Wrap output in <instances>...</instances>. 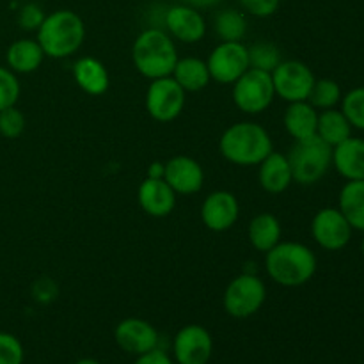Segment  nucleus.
<instances>
[{"mask_svg":"<svg viewBox=\"0 0 364 364\" xmlns=\"http://www.w3.org/2000/svg\"><path fill=\"white\" fill-rule=\"evenodd\" d=\"M134 364H176V363H174V359L171 358L162 347H159L146 352V354L137 355V359H135Z\"/></svg>","mask_w":364,"mask_h":364,"instance_id":"e433bc0d","label":"nucleus"},{"mask_svg":"<svg viewBox=\"0 0 364 364\" xmlns=\"http://www.w3.org/2000/svg\"><path fill=\"white\" fill-rule=\"evenodd\" d=\"M338 208L352 226V230L364 233V180L347 181L341 187Z\"/></svg>","mask_w":364,"mask_h":364,"instance_id":"393cba45","label":"nucleus"},{"mask_svg":"<svg viewBox=\"0 0 364 364\" xmlns=\"http://www.w3.org/2000/svg\"><path fill=\"white\" fill-rule=\"evenodd\" d=\"M340 103L350 127L364 132V87L350 89Z\"/></svg>","mask_w":364,"mask_h":364,"instance_id":"c756f323","label":"nucleus"},{"mask_svg":"<svg viewBox=\"0 0 364 364\" xmlns=\"http://www.w3.org/2000/svg\"><path fill=\"white\" fill-rule=\"evenodd\" d=\"M240 203L230 191H213L201 205V223L213 233H224L237 224Z\"/></svg>","mask_w":364,"mask_h":364,"instance_id":"2eb2a0df","label":"nucleus"},{"mask_svg":"<svg viewBox=\"0 0 364 364\" xmlns=\"http://www.w3.org/2000/svg\"><path fill=\"white\" fill-rule=\"evenodd\" d=\"M23 345L14 334L0 333V364H23Z\"/></svg>","mask_w":364,"mask_h":364,"instance_id":"473e14b6","label":"nucleus"},{"mask_svg":"<svg viewBox=\"0 0 364 364\" xmlns=\"http://www.w3.org/2000/svg\"><path fill=\"white\" fill-rule=\"evenodd\" d=\"M267 301L265 281L255 272L238 274L228 283L223 295L224 311L238 320L249 318L263 308Z\"/></svg>","mask_w":364,"mask_h":364,"instance_id":"423d86ee","label":"nucleus"},{"mask_svg":"<svg viewBox=\"0 0 364 364\" xmlns=\"http://www.w3.org/2000/svg\"><path fill=\"white\" fill-rule=\"evenodd\" d=\"M316 123H318V110L306 100V102L288 103L283 116L284 130L294 141L315 137Z\"/></svg>","mask_w":364,"mask_h":364,"instance_id":"412c9836","label":"nucleus"},{"mask_svg":"<svg viewBox=\"0 0 364 364\" xmlns=\"http://www.w3.org/2000/svg\"><path fill=\"white\" fill-rule=\"evenodd\" d=\"M187 92L178 85L173 77L156 78L146 89V112L159 123H171L178 119L185 109Z\"/></svg>","mask_w":364,"mask_h":364,"instance_id":"6e6552de","label":"nucleus"},{"mask_svg":"<svg viewBox=\"0 0 364 364\" xmlns=\"http://www.w3.org/2000/svg\"><path fill=\"white\" fill-rule=\"evenodd\" d=\"M291 364H301V363H291Z\"/></svg>","mask_w":364,"mask_h":364,"instance_id":"79ce46f5","label":"nucleus"},{"mask_svg":"<svg viewBox=\"0 0 364 364\" xmlns=\"http://www.w3.org/2000/svg\"><path fill=\"white\" fill-rule=\"evenodd\" d=\"M36 41L50 59H66L75 55L85 41L84 20L75 11L59 9L46 14L36 32Z\"/></svg>","mask_w":364,"mask_h":364,"instance_id":"20e7f679","label":"nucleus"},{"mask_svg":"<svg viewBox=\"0 0 364 364\" xmlns=\"http://www.w3.org/2000/svg\"><path fill=\"white\" fill-rule=\"evenodd\" d=\"M294 181L299 185H315L327 174L333 166V148L323 142L318 135L302 141H294V146L288 151Z\"/></svg>","mask_w":364,"mask_h":364,"instance_id":"39448f33","label":"nucleus"},{"mask_svg":"<svg viewBox=\"0 0 364 364\" xmlns=\"http://www.w3.org/2000/svg\"><path fill=\"white\" fill-rule=\"evenodd\" d=\"M164 171H166L164 162H153L148 167V178H164Z\"/></svg>","mask_w":364,"mask_h":364,"instance_id":"58836bf2","label":"nucleus"},{"mask_svg":"<svg viewBox=\"0 0 364 364\" xmlns=\"http://www.w3.org/2000/svg\"><path fill=\"white\" fill-rule=\"evenodd\" d=\"M249 50V66L255 70L267 71L272 73L277 66L281 64L283 57H281V50L277 48L274 43L269 41H259L255 45L247 46Z\"/></svg>","mask_w":364,"mask_h":364,"instance_id":"c85d7f7f","label":"nucleus"},{"mask_svg":"<svg viewBox=\"0 0 364 364\" xmlns=\"http://www.w3.org/2000/svg\"><path fill=\"white\" fill-rule=\"evenodd\" d=\"M25 114L16 105L0 110V135L6 139H18L25 132Z\"/></svg>","mask_w":364,"mask_h":364,"instance_id":"7c9ffc66","label":"nucleus"},{"mask_svg":"<svg viewBox=\"0 0 364 364\" xmlns=\"http://www.w3.org/2000/svg\"><path fill=\"white\" fill-rule=\"evenodd\" d=\"M164 31L183 45H194L206 36V20L196 7L176 4L166 9Z\"/></svg>","mask_w":364,"mask_h":364,"instance_id":"ddd939ff","label":"nucleus"},{"mask_svg":"<svg viewBox=\"0 0 364 364\" xmlns=\"http://www.w3.org/2000/svg\"><path fill=\"white\" fill-rule=\"evenodd\" d=\"M242 9L256 18H269L277 13L281 6V0H238Z\"/></svg>","mask_w":364,"mask_h":364,"instance_id":"f704fd0d","label":"nucleus"},{"mask_svg":"<svg viewBox=\"0 0 364 364\" xmlns=\"http://www.w3.org/2000/svg\"><path fill=\"white\" fill-rule=\"evenodd\" d=\"M137 201L144 213L155 219H162L173 213L176 206V192L164 178L146 176L137 188Z\"/></svg>","mask_w":364,"mask_h":364,"instance_id":"f3484780","label":"nucleus"},{"mask_svg":"<svg viewBox=\"0 0 364 364\" xmlns=\"http://www.w3.org/2000/svg\"><path fill=\"white\" fill-rule=\"evenodd\" d=\"M223 0H181V4H187V6L196 7V9H208V7H215Z\"/></svg>","mask_w":364,"mask_h":364,"instance_id":"4c0bfd02","label":"nucleus"},{"mask_svg":"<svg viewBox=\"0 0 364 364\" xmlns=\"http://www.w3.org/2000/svg\"><path fill=\"white\" fill-rule=\"evenodd\" d=\"M45 52L36 39H16L6 52V63L13 73L28 75L39 70Z\"/></svg>","mask_w":364,"mask_h":364,"instance_id":"4be33fe9","label":"nucleus"},{"mask_svg":"<svg viewBox=\"0 0 364 364\" xmlns=\"http://www.w3.org/2000/svg\"><path fill=\"white\" fill-rule=\"evenodd\" d=\"M20 91L16 73H13L7 66H0V110L16 105Z\"/></svg>","mask_w":364,"mask_h":364,"instance_id":"2f4dec72","label":"nucleus"},{"mask_svg":"<svg viewBox=\"0 0 364 364\" xmlns=\"http://www.w3.org/2000/svg\"><path fill=\"white\" fill-rule=\"evenodd\" d=\"M178 48L174 39L164 28L148 27L135 38L132 45V63L148 80L171 77L178 63Z\"/></svg>","mask_w":364,"mask_h":364,"instance_id":"7ed1b4c3","label":"nucleus"},{"mask_svg":"<svg viewBox=\"0 0 364 364\" xmlns=\"http://www.w3.org/2000/svg\"><path fill=\"white\" fill-rule=\"evenodd\" d=\"M75 364H102V363L96 361V359H92V358H82V359H78Z\"/></svg>","mask_w":364,"mask_h":364,"instance_id":"ea45409f","label":"nucleus"},{"mask_svg":"<svg viewBox=\"0 0 364 364\" xmlns=\"http://www.w3.org/2000/svg\"><path fill=\"white\" fill-rule=\"evenodd\" d=\"M57 294H59V288L50 277H39L32 287V295L41 304H50L52 301H55Z\"/></svg>","mask_w":364,"mask_h":364,"instance_id":"c9c22d12","label":"nucleus"},{"mask_svg":"<svg viewBox=\"0 0 364 364\" xmlns=\"http://www.w3.org/2000/svg\"><path fill=\"white\" fill-rule=\"evenodd\" d=\"M272 151V137L265 127L255 121H240L231 124L219 139L220 156L240 167L258 166Z\"/></svg>","mask_w":364,"mask_h":364,"instance_id":"f03ea898","label":"nucleus"},{"mask_svg":"<svg viewBox=\"0 0 364 364\" xmlns=\"http://www.w3.org/2000/svg\"><path fill=\"white\" fill-rule=\"evenodd\" d=\"M114 340L121 350L135 358L160 347V334L153 327V323H149L148 320L135 318V316L124 318L117 323L114 329Z\"/></svg>","mask_w":364,"mask_h":364,"instance_id":"4468645a","label":"nucleus"},{"mask_svg":"<svg viewBox=\"0 0 364 364\" xmlns=\"http://www.w3.org/2000/svg\"><path fill=\"white\" fill-rule=\"evenodd\" d=\"M210 77L223 85H233L249 70V50L242 41H220L206 59Z\"/></svg>","mask_w":364,"mask_h":364,"instance_id":"1a4fd4ad","label":"nucleus"},{"mask_svg":"<svg viewBox=\"0 0 364 364\" xmlns=\"http://www.w3.org/2000/svg\"><path fill=\"white\" fill-rule=\"evenodd\" d=\"M171 77L178 82L185 92H199L212 82L206 60L199 57H181L178 59Z\"/></svg>","mask_w":364,"mask_h":364,"instance_id":"b1692460","label":"nucleus"},{"mask_svg":"<svg viewBox=\"0 0 364 364\" xmlns=\"http://www.w3.org/2000/svg\"><path fill=\"white\" fill-rule=\"evenodd\" d=\"M333 166L347 181L364 180V139L348 137L334 146Z\"/></svg>","mask_w":364,"mask_h":364,"instance_id":"aec40b11","label":"nucleus"},{"mask_svg":"<svg viewBox=\"0 0 364 364\" xmlns=\"http://www.w3.org/2000/svg\"><path fill=\"white\" fill-rule=\"evenodd\" d=\"M361 251H363V256H364V237H363V242H361Z\"/></svg>","mask_w":364,"mask_h":364,"instance_id":"a19ab883","label":"nucleus"},{"mask_svg":"<svg viewBox=\"0 0 364 364\" xmlns=\"http://www.w3.org/2000/svg\"><path fill=\"white\" fill-rule=\"evenodd\" d=\"M164 180L176 196L198 194L205 185V171L196 159L188 155H176L164 162Z\"/></svg>","mask_w":364,"mask_h":364,"instance_id":"dca6fc26","label":"nucleus"},{"mask_svg":"<svg viewBox=\"0 0 364 364\" xmlns=\"http://www.w3.org/2000/svg\"><path fill=\"white\" fill-rule=\"evenodd\" d=\"M231 96L238 110L249 116H258L265 112L276 98L272 77L267 71L249 68L233 84Z\"/></svg>","mask_w":364,"mask_h":364,"instance_id":"0eeeda50","label":"nucleus"},{"mask_svg":"<svg viewBox=\"0 0 364 364\" xmlns=\"http://www.w3.org/2000/svg\"><path fill=\"white\" fill-rule=\"evenodd\" d=\"M316 135L323 142L334 148L352 137V127L345 114L336 109H327L318 112V123H316Z\"/></svg>","mask_w":364,"mask_h":364,"instance_id":"a878e982","label":"nucleus"},{"mask_svg":"<svg viewBox=\"0 0 364 364\" xmlns=\"http://www.w3.org/2000/svg\"><path fill=\"white\" fill-rule=\"evenodd\" d=\"M73 80L89 96L105 95L110 87L109 70L95 57H80L75 60Z\"/></svg>","mask_w":364,"mask_h":364,"instance_id":"6ab92c4d","label":"nucleus"},{"mask_svg":"<svg viewBox=\"0 0 364 364\" xmlns=\"http://www.w3.org/2000/svg\"><path fill=\"white\" fill-rule=\"evenodd\" d=\"M281 235H283V228H281L279 219L272 213H258L252 217L247 226L249 244L263 255L279 244Z\"/></svg>","mask_w":364,"mask_h":364,"instance_id":"5701e85b","label":"nucleus"},{"mask_svg":"<svg viewBox=\"0 0 364 364\" xmlns=\"http://www.w3.org/2000/svg\"><path fill=\"white\" fill-rule=\"evenodd\" d=\"M213 31L220 41H242L247 32V20L237 9L219 11L213 20Z\"/></svg>","mask_w":364,"mask_h":364,"instance_id":"bb28decb","label":"nucleus"},{"mask_svg":"<svg viewBox=\"0 0 364 364\" xmlns=\"http://www.w3.org/2000/svg\"><path fill=\"white\" fill-rule=\"evenodd\" d=\"M318 259L302 242H283L265 252L267 276L284 288H299L313 279Z\"/></svg>","mask_w":364,"mask_h":364,"instance_id":"f257e3e1","label":"nucleus"},{"mask_svg":"<svg viewBox=\"0 0 364 364\" xmlns=\"http://www.w3.org/2000/svg\"><path fill=\"white\" fill-rule=\"evenodd\" d=\"M213 354V338L206 327L188 323L173 338V359L176 364H208Z\"/></svg>","mask_w":364,"mask_h":364,"instance_id":"9b49d317","label":"nucleus"},{"mask_svg":"<svg viewBox=\"0 0 364 364\" xmlns=\"http://www.w3.org/2000/svg\"><path fill=\"white\" fill-rule=\"evenodd\" d=\"M343 98L340 84L333 78H318L313 84L311 92H309L308 102L315 107L316 110L336 109L338 103Z\"/></svg>","mask_w":364,"mask_h":364,"instance_id":"cd10ccee","label":"nucleus"},{"mask_svg":"<svg viewBox=\"0 0 364 364\" xmlns=\"http://www.w3.org/2000/svg\"><path fill=\"white\" fill-rule=\"evenodd\" d=\"M258 183L267 194H283L294 183L288 156L283 153L272 151L265 160L258 164Z\"/></svg>","mask_w":364,"mask_h":364,"instance_id":"a211bd4d","label":"nucleus"},{"mask_svg":"<svg viewBox=\"0 0 364 364\" xmlns=\"http://www.w3.org/2000/svg\"><path fill=\"white\" fill-rule=\"evenodd\" d=\"M270 77H272L276 96L287 103L306 102L316 80L308 64L301 60H281Z\"/></svg>","mask_w":364,"mask_h":364,"instance_id":"9d476101","label":"nucleus"},{"mask_svg":"<svg viewBox=\"0 0 364 364\" xmlns=\"http://www.w3.org/2000/svg\"><path fill=\"white\" fill-rule=\"evenodd\" d=\"M352 226L340 208H322L311 220V237L326 251H341L352 238Z\"/></svg>","mask_w":364,"mask_h":364,"instance_id":"f8f14e48","label":"nucleus"},{"mask_svg":"<svg viewBox=\"0 0 364 364\" xmlns=\"http://www.w3.org/2000/svg\"><path fill=\"white\" fill-rule=\"evenodd\" d=\"M45 16V11H43V7L39 4L28 2L25 6H21V9L18 11V25H20V28H23L27 32H38Z\"/></svg>","mask_w":364,"mask_h":364,"instance_id":"72a5a7b5","label":"nucleus"}]
</instances>
